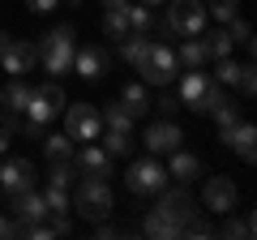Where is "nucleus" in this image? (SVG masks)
Returning a JSON list of instances; mask_svg holds the SVG:
<instances>
[{
  "label": "nucleus",
  "mask_w": 257,
  "mask_h": 240,
  "mask_svg": "<svg viewBox=\"0 0 257 240\" xmlns=\"http://www.w3.org/2000/svg\"><path fill=\"white\" fill-rule=\"evenodd\" d=\"M223 99H227V94H223V86L214 82L210 73H202V69H189V73L180 77V107H193V111H214Z\"/></svg>",
  "instance_id": "obj_1"
},
{
  "label": "nucleus",
  "mask_w": 257,
  "mask_h": 240,
  "mask_svg": "<svg viewBox=\"0 0 257 240\" xmlns=\"http://www.w3.org/2000/svg\"><path fill=\"white\" fill-rule=\"evenodd\" d=\"M133 69L142 73V82H146V86H167L176 73H180V60H176V52L167 43H155V39H150L146 52H142V60Z\"/></svg>",
  "instance_id": "obj_2"
},
{
  "label": "nucleus",
  "mask_w": 257,
  "mask_h": 240,
  "mask_svg": "<svg viewBox=\"0 0 257 240\" xmlns=\"http://www.w3.org/2000/svg\"><path fill=\"white\" fill-rule=\"evenodd\" d=\"M73 206L82 219H90V223H99V219H107L111 214V189H107V180H99V176H82V185H77V193H73Z\"/></svg>",
  "instance_id": "obj_3"
},
{
  "label": "nucleus",
  "mask_w": 257,
  "mask_h": 240,
  "mask_svg": "<svg viewBox=\"0 0 257 240\" xmlns=\"http://www.w3.org/2000/svg\"><path fill=\"white\" fill-rule=\"evenodd\" d=\"M39 60L47 73H69L73 69V26H56L39 39Z\"/></svg>",
  "instance_id": "obj_4"
},
{
  "label": "nucleus",
  "mask_w": 257,
  "mask_h": 240,
  "mask_svg": "<svg viewBox=\"0 0 257 240\" xmlns=\"http://www.w3.org/2000/svg\"><path fill=\"white\" fill-rule=\"evenodd\" d=\"M124 185H128V193L150 197V193H163V185H167V172H163V163H159V159H138V163H128Z\"/></svg>",
  "instance_id": "obj_5"
},
{
  "label": "nucleus",
  "mask_w": 257,
  "mask_h": 240,
  "mask_svg": "<svg viewBox=\"0 0 257 240\" xmlns=\"http://www.w3.org/2000/svg\"><path fill=\"white\" fill-rule=\"evenodd\" d=\"M167 26L176 35H202L206 30V5L202 0H172L167 5Z\"/></svg>",
  "instance_id": "obj_6"
},
{
  "label": "nucleus",
  "mask_w": 257,
  "mask_h": 240,
  "mask_svg": "<svg viewBox=\"0 0 257 240\" xmlns=\"http://www.w3.org/2000/svg\"><path fill=\"white\" fill-rule=\"evenodd\" d=\"M64 133H69L73 142H99V133H103V116L90 107V103H77V107L64 111Z\"/></svg>",
  "instance_id": "obj_7"
},
{
  "label": "nucleus",
  "mask_w": 257,
  "mask_h": 240,
  "mask_svg": "<svg viewBox=\"0 0 257 240\" xmlns=\"http://www.w3.org/2000/svg\"><path fill=\"white\" fill-rule=\"evenodd\" d=\"M64 107V90L60 86H39V90H30V103H26V120H35V125H52L56 116H60Z\"/></svg>",
  "instance_id": "obj_8"
},
{
  "label": "nucleus",
  "mask_w": 257,
  "mask_h": 240,
  "mask_svg": "<svg viewBox=\"0 0 257 240\" xmlns=\"http://www.w3.org/2000/svg\"><path fill=\"white\" fill-rule=\"evenodd\" d=\"M35 60H39V47L26 43V39H9L5 52H0V65H5L9 77H26L30 69H35Z\"/></svg>",
  "instance_id": "obj_9"
},
{
  "label": "nucleus",
  "mask_w": 257,
  "mask_h": 240,
  "mask_svg": "<svg viewBox=\"0 0 257 240\" xmlns=\"http://www.w3.org/2000/svg\"><path fill=\"white\" fill-rule=\"evenodd\" d=\"M236 180L231 176H210L206 180V189H202V202H206V210H214V214H231L236 210Z\"/></svg>",
  "instance_id": "obj_10"
},
{
  "label": "nucleus",
  "mask_w": 257,
  "mask_h": 240,
  "mask_svg": "<svg viewBox=\"0 0 257 240\" xmlns=\"http://www.w3.org/2000/svg\"><path fill=\"white\" fill-rule=\"evenodd\" d=\"M0 189H5V193L35 189V163H30V159H5V163H0Z\"/></svg>",
  "instance_id": "obj_11"
},
{
  "label": "nucleus",
  "mask_w": 257,
  "mask_h": 240,
  "mask_svg": "<svg viewBox=\"0 0 257 240\" xmlns=\"http://www.w3.org/2000/svg\"><path fill=\"white\" fill-rule=\"evenodd\" d=\"M77 176H99V180H107L111 176V155L99 146V142H86L82 150H77Z\"/></svg>",
  "instance_id": "obj_12"
},
{
  "label": "nucleus",
  "mask_w": 257,
  "mask_h": 240,
  "mask_svg": "<svg viewBox=\"0 0 257 240\" xmlns=\"http://www.w3.org/2000/svg\"><path fill=\"white\" fill-rule=\"evenodd\" d=\"M73 69L77 77H86V82H99L103 73H107V52L103 47H73Z\"/></svg>",
  "instance_id": "obj_13"
},
{
  "label": "nucleus",
  "mask_w": 257,
  "mask_h": 240,
  "mask_svg": "<svg viewBox=\"0 0 257 240\" xmlns=\"http://www.w3.org/2000/svg\"><path fill=\"white\" fill-rule=\"evenodd\" d=\"M180 142H184V133L176 129L172 120H155V125L146 129V150L150 155H172Z\"/></svg>",
  "instance_id": "obj_14"
},
{
  "label": "nucleus",
  "mask_w": 257,
  "mask_h": 240,
  "mask_svg": "<svg viewBox=\"0 0 257 240\" xmlns=\"http://www.w3.org/2000/svg\"><path fill=\"white\" fill-rule=\"evenodd\" d=\"M219 142H223V146H231L240 159H244V163H253V159H257V129L248 125V120H240L236 129L219 133Z\"/></svg>",
  "instance_id": "obj_15"
},
{
  "label": "nucleus",
  "mask_w": 257,
  "mask_h": 240,
  "mask_svg": "<svg viewBox=\"0 0 257 240\" xmlns=\"http://www.w3.org/2000/svg\"><path fill=\"white\" fill-rule=\"evenodd\" d=\"M159 214H163V219H172L176 227H184V223L197 214V202H193L184 189H172V193H163V202H159Z\"/></svg>",
  "instance_id": "obj_16"
},
{
  "label": "nucleus",
  "mask_w": 257,
  "mask_h": 240,
  "mask_svg": "<svg viewBox=\"0 0 257 240\" xmlns=\"http://www.w3.org/2000/svg\"><path fill=\"white\" fill-rule=\"evenodd\" d=\"M167 176H172V180H180V185H189V180H197V176H202V159L176 146V150H172V163H167Z\"/></svg>",
  "instance_id": "obj_17"
},
{
  "label": "nucleus",
  "mask_w": 257,
  "mask_h": 240,
  "mask_svg": "<svg viewBox=\"0 0 257 240\" xmlns=\"http://www.w3.org/2000/svg\"><path fill=\"white\" fill-rule=\"evenodd\" d=\"M176 60H180L184 69H202L206 60H210V47H206V39L202 35H189L180 43V52H176Z\"/></svg>",
  "instance_id": "obj_18"
},
{
  "label": "nucleus",
  "mask_w": 257,
  "mask_h": 240,
  "mask_svg": "<svg viewBox=\"0 0 257 240\" xmlns=\"http://www.w3.org/2000/svg\"><path fill=\"white\" fill-rule=\"evenodd\" d=\"M120 103L128 107V116H133V120L150 111V99H146V86H142V82H128L124 90H120Z\"/></svg>",
  "instance_id": "obj_19"
},
{
  "label": "nucleus",
  "mask_w": 257,
  "mask_h": 240,
  "mask_svg": "<svg viewBox=\"0 0 257 240\" xmlns=\"http://www.w3.org/2000/svg\"><path fill=\"white\" fill-rule=\"evenodd\" d=\"M99 116H103V125H107L111 133H124V138L133 133V116H128L124 103H111V107H107V111H99Z\"/></svg>",
  "instance_id": "obj_20"
},
{
  "label": "nucleus",
  "mask_w": 257,
  "mask_h": 240,
  "mask_svg": "<svg viewBox=\"0 0 257 240\" xmlns=\"http://www.w3.org/2000/svg\"><path fill=\"white\" fill-rule=\"evenodd\" d=\"M30 90H35V86H26L22 77H13V82H9V90L0 94V99H5V111H26V103H30Z\"/></svg>",
  "instance_id": "obj_21"
},
{
  "label": "nucleus",
  "mask_w": 257,
  "mask_h": 240,
  "mask_svg": "<svg viewBox=\"0 0 257 240\" xmlns=\"http://www.w3.org/2000/svg\"><path fill=\"white\" fill-rule=\"evenodd\" d=\"M155 30V9L150 5H128V35H150Z\"/></svg>",
  "instance_id": "obj_22"
},
{
  "label": "nucleus",
  "mask_w": 257,
  "mask_h": 240,
  "mask_svg": "<svg viewBox=\"0 0 257 240\" xmlns=\"http://www.w3.org/2000/svg\"><path fill=\"white\" fill-rule=\"evenodd\" d=\"M103 35H107V39H124L128 35V5L103 13Z\"/></svg>",
  "instance_id": "obj_23"
},
{
  "label": "nucleus",
  "mask_w": 257,
  "mask_h": 240,
  "mask_svg": "<svg viewBox=\"0 0 257 240\" xmlns=\"http://www.w3.org/2000/svg\"><path fill=\"white\" fill-rule=\"evenodd\" d=\"M43 155L52 159V163H60V159H73V138H69V133H56V138H43Z\"/></svg>",
  "instance_id": "obj_24"
},
{
  "label": "nucleus",
  "mask_w": 257,
  "mask_h": 240,
  "mask_svg": "<svg viewBox=\"0 0 257 240\" xmlns=\"http://www.w3.org/2000/svg\"><path fill=\"white\" fill-rule=\"evenodd\" d=\"M142 227H146V236H155V240H172V236H180V227H176L172 219H163V214H146V223H142Z\"/></svg>",
  "instance_id": "obj_25"
},
{
  "label": "nucleus",
  "mask_w": 257,
  "mask_h": 240,
  "mask_svg": "<svg viewBox=\"0 0 257 240\" xmlns=\"http://www.w3.org/2000/svg\"><path fill=\"white\" fill-rule=\"evenodd\" d=\"M43 206H47V214H52V219H64V214H69V193H64L60 185H52L43 193Z\"/></svg>",
  "instance_id": "obj_26"
},
{
  "label": "nucleus",
  "mask_w": 257,
  "mask_h": 240,
  "mask_svg": "<svg viewBox=\"0 0 257 240\" xmlns=\"http://www.w3.org/2000/svg\"><path fill=\"white\" fill-rule=\"evenodd\" d=\"M206 18H219L223 26H227L231 18H240V0H210V5H206Z\"/></svg>",
  "instance_id": "obj_27"
},
{
  "label": "nucleus",
  "mask_w": 257,
  "mask_h": 240,
  "mask_svg": "<svg viewBox=\"0 0 257 240\" xmlns=\"http://www.w3.org/2000/svg\"><path fill=\"white\" fill-rule=\"evenodd\" d=\"M146 43H150V35H124V43H120V56H124L128 65H138L142 52H146Z\"/></svg>",
  "instance_id": "obj_28"
},
{
  "label": "nucleus",
  "mask_w": 257,
  "mask_h": 240,
  "mask_svg": "<svg viewBox=\"0 0 257 240\" xmlns=\"http://www.w3.org/2000/svg\"><path fill=\"white\" fill-rule=\"evenodd\" d=\"M214 120H219V133L236 129V125H240V107H236V103H227V99H223L219 107H214Z\"/></svg>",
  "instance_id": "obj_29"
},
{
  "label": "nucleus",
  "mask_w": 257,
  "mask_h": 240,
  "mask_svg": "<svg viewBox=\"0 0 257 240\" xmlns=\"http://www.w3.org/2000/svg\"><path fill=\"white\" fill-rule=\"evenodd\" d=\"M206 47H210V56H214V60H223V56H231L236 39H231L227 30H219V35H210V39H206Z\"/></svg>",
  "instance_id": "obj_30"
},
{
  "label": "nucleus",
  "mask_w": 257,
  "mask_h": 240,
  "mask_svg": "<svg viewBox=\"0 0 257 240\" xmlns=\"http://www.w3.org/2000/svg\"><path fill=\"white\" fill-rule=\"evenodd\" d=\"M77 180V167L69 163V159H60V163H52V185H60V189H69Z\"/></svg>",
  "instance_id": "obj_31"
},
{
  "label": "nucleus",
  "mask_w": 257,
  "mask_h": 240,
  "mask_svg": "<svg viewBox=\"0 0 257 240\" xmlns=\"http://www.w3.org/2000/svg\"><path fill=\"white\" fill-rule=\"evenodd\" d=\"M236 77H240V65L231 60V56H223L219 69H214V82H219V86H236Z\"/></svg>",
  "instance_id": "obj_32"
},
{
  "label": "nucleus",
  "mask_w": 257,
  "mask_h": 240,
  "mask_svg": "<svg viewBox=\"0 0 257 240\" xmlns=\"http://www.w3.org/2000/svg\"><path fill=\"white\" fill-rule=\"evenodd\" d=\"M223 236H253V214H244V219H227L223 223Z\"/></svg>",
  "instance_id": "obj_33"
},
{
  "label": "nucleus",
  "mask_w": 257,
  "mask_h": 240,
  "mask_svg": "<svg viewBox=\"0 0 257 240\" xmlns=\"http://www.w3.org/2000/svg\"><path fill=\"white\" fill-rule=\"evenodd\" d=\"M99 138H103V150H107L111 159L128 150V138H124V133H111V129H107V133H99Z\"/></svg>",
  "instance_id": "obj_34"
},
{
  "label": "nucleus",
  "mask_w": 257,
  "mask_h": 240,
  "mask_svg": "<svg viewBox=\"0 0 257 240\" xmlns=\"http://www.w3.org/2000/svg\"><path fill=\"white\" fill-rule=\"evenodd\" d=\"M227 35L236 39V43H244V47H253V30H248V22H240V18H231V22H227Z\"/></svg>",
  "instance_id": "obj_35"
},
{
  "label": "nucleus",
  "mask_w": 257,
  "mask_h": 240,
  "mask_svg": "<svg viewBox=\"0 0 257 240\" xmlns=\"http://www.w3.org/2000/svg\"><path fill=\"white\" fill-rule=\"evenodd\" d=\"M236 86H240V94H244V99H248V94L257 90V77H253V65H240V77H236Z\"/></svg>",
  "instance_id": "obj_36"
},
{
  "label": "nucleus",
  "mask_w": 257,
  "mask_h": 240,
  "mask_svg": "<svg viewBox=\"0 0 257 240\" xmlns=\"http://www.w3.org/2000/svg\"><path fill=\"white\" fill-rule=\"evenodd\" d=\"M56 5H60V0H26V9H30V13H52Z\"/></svg>",
  "instance_id": "obj_37"
},
{
  "label": "nucleus",
  "mask_w": 257,
  "mask_h": 240,
  "mask_svg": "<svg viewBox=\"0 0 257 240\" xmlns=\"http://www.w3.org/2000/svg\"><path fill=\"white\" fill-rule=\"evenodd\" d=\"M9 142H13V125H9V120H0V155L9 150Z\"/></svg>",
  "instance_id": "obj_38"
},
{
  "label": "nucleus",
  "mask_w": 257,
  "mask_h": 240,
  "mask_svg": "<svg viewBox=\"0 0 257 240\" xmlns=\"http://www.w3.org/2000/svg\"><path fill=\"white\" fill-rule=\"evenodd\" d=\"M159 107H163V116H172V111H180V94H163V103H159Z\"/></svg>",
  "instance_id": "obj_39"
},
{
  "label": "nucleus",
  "mask_w": 257,
  "mask_h": 240,
  "mask_svg": "<svg viewBox=\"0 0 257 240\" xmlns=\"http://www.w3.org/2000/svg\"><path fill=\"white\" fill-rule=\"evenodd\" d=\"M94 236H103V240H111V236H116V227H111V223H103V219H99V227H94Z\"/></svg>",
  "instance_id": "obj_40"
},
{
  "label": "nucleus",
  "mask_w": 257,
  "mask_h": 240,
  "mask_svg": "<svg viewBox=\"0 0 257 240\" xmlns=\"http://www.w3.org/2000/svg\"><path fill=\"white\" fill-rule=\"evenodd\" d=\"M9 236V219H5V214H0V240Z\"/></svg>",
  "instance_id": "obj_41"
},
{
  "label": "nucleus",
  "mask_w": 257,
  "mask_h": 240,
  "mask_svg": "<svg viewBox=\"0 0 257 240\" xmlns=\"http://www.w3.org/2000/svg\"><path fill=\"white\" fill-rule=\"evenodd\" d=\"M103 5H107V9H120V5H128V0H103Z\"/></svg>",
  "instance_id": "obj_42"
},
{
  "label": "nucleus",
  "mask_w": 257,
  "mask_h": 240,
  "mask_svg": "<svg viewBox=\"0 0 257 240\" xmlns=\"http://www.w3.org/2000/svg\"><path fill=\"white\" fill-rule=\"evenodd\" d=\"M5 43H9V35H5V30H0V52H5Z\"/></svg>",
  "instance_id": "obj_43"
},
{
  "label": "nucleus",
  "mask_w": 257,
  "mask_h": 240,
  "mask_svg": "<svg viewBox=\"0 0 257 240\" xmlns=\"http://www.w3.org/2000/svg\"><path fill=\"white\" fill-rule=\"evenodd\" d=\"M138 5H150V9H155V5H163V0H138Z\"/></svg>",
  "instance_id": "obj_44"
},
{
  "label": "nucleus",
  "mask_w": 257,
  "mask_h": 240,
  "mask_svg": "<svg viewBox=\"0 0 257 240\" xmlns=\"http://www.w3.org/2000/svg\"><path fill=\"white\" fill-rule=\"evenodd\" d=\"M0 120H5V99H0Z\"/></svg>",
  "instance_id": "obj_45"
}]
</instances>
